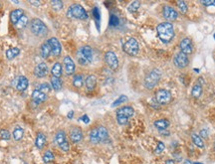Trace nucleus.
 <instances>
[{
  "label": "nucleus",
  "mask_w": 215,
  "mask_h": 164,
  "mask_svg": "<svg viewBox=\"0 0 215 164\" xmlns=\"http://www.w3.org/2000/svg\"><path fill=\"white\" fill-rule=\"evenodd\" d=\"M157 33L159 37V39L163 43H168L172 40L174 37V29L171 23L168 22H163L160 23L157 27Z\"/></svg>",
  "instance_id": "f257e3e1"
},
{
  "label": "nucleus",
  "mask_w": 215,
  "mask_h": 164,
  "mask_svg": "<svg viewBox=\"0 0 215 164\" xmlns=\"http://www.w3.org/2000/svg\"><path fill=\"white\" fill-rule=\"evenodd\" d=\"M77 61L81 66H87L93 61V50L90 46H82L76 54Z\"/></svg>",
  "instance_id": "f03ea898"
},
{
  "label": "nucleus",
  "mask_w": 215,
  "mask_h": 164,
  "mask_svg": "<svg viewBox=\"0 0 215 164\" xmlns=\"http://www.w3.org/2000/svg\"><path fill=\"white\" fill-rule=\"evenodd\" d=\"M30 28L31 32L37 37L43 38L48 34V28L45 25V23L42 20L38 18H34L32 19L30 22Z\"/></svg>",
  "instance_id": "7ed1b4c3"
},
{
  "label": "nucleus",
  "mask_w": 215,
  "mask_h": 164,
  "mask_svg": "<svg viewBox=\"0 0 215 164\" xmlns=\"http://www.w3.org/2000/svg\"><path fill=\"white\" fill-rule=\"evenodd\" d=\"M67 16L70 18H75L79 20H86L88 18L87 11L84 9L83 6L79 4H74L70 6L67 11Z\"/></svg>",
  "instance_id": "20e7f679"
},
{
  "label": "nucleus",
  "mask_w": 215,
  "mask_h": 164,
  "mask_svg": "<svg viewBox=\"0 0 215 164\" xmlns=\"http://www.w3.org/2000/svg\"><path fill=\"white\" fill-rule=\"evenodd\" d=\"M161 78V72L158 69H153L144 78V87L148 90H152L158 84Z\"/></svg>",
  "instance_id": "39448f33"
},
{
  "label": "nucleus",
  "mask_w": 215,
  "mask_h": 164,
  "mask_svg": "<svg viewBox=\"0 0 215 164\" xmlns=\"http://www.w3.org/2000/svg\"><path fill=\"white\" fill-rule=\"evenodd\" d=\"M123 51L125 53H127L130 56H137L138 51H139V45L138 42L137 41V39L134 38H128V39L123 44Z\"/></svg>",
  "instance_id": "423d86ee"
},
{
  "label": "nucleus",
  "mask_w": 215,
  "mask_h": 164,
  "mask_svg": "<svg viewBox=\"0 0 215 164\" xmlns=\"http://www.w3.org/2000/svg\"><path fill=\"white\" fill-rule=\"evenodd\" d=\"M155 101L160 106L168 105L171 102V94L168 90H159L155 94Z\"/></svg>",
  "instance_id": "0eeeda50"
},
{
  "label": "nucleus",
  "mask_w": 215,
  "mask_h": 164,
  "mask_svg": "<svg viewBox=\"0 0 215 164\" xmlns=\"http://www.w3.org/2000/svg\"><path fill=\"white\" fill-rule=\"evenodd\" d=\"M105 61H106L107 65L109 66V68L112 71H116V70H118V68H119V60H118L117 55L112 51H109V52L106 53Z\"/></svg>",
  "instance_id": "6e6552de"
},
{
  "label": "nucleus",
  "mask_w": 215,
  "mask_h": 164,
  "mask_svg": "<svg viewBox=\"0 0 215 164\" xmlns=\"http://www.w3.org/2000/svg\"><path fill=\"white\" fill-rule=\"evenodd\" d=\"M28 85H29L28 79L24 76L16 77V78L12 81V86L19 92H24L27 87H28Z\"/></svg>",
  "instance_id": "1a4fd4ad"
},
{
  "label": "nucleus",
  "mask_w": 215,
  "mask_h": 164,
  "mask_svg": "<svg viewBox=\"0 0 215 164\" xmlns=\"http://www.w3.org/2000/svg\"><path fill=\"white\" fill-rule=\"evenodd\" d=\"M173 63H174V65L176 66L177 68L183 69V68H186L187 66H188V64H189V60H188L187 55L179 52V53H177L175 56H174Z\"/></svg>",
  "instance_id": "9d476101"
},
{
  "label": "nucleus",
  "mask_w": 215,
  "mask_h": 164,
  "mask_svg": "<svg viewBox=\"0 0 215 164\" xmlns=\"http://www.w3.org/2000/svg\"><path fill=\"white\" fill-rule=\"evenodd\" d=\"M180 52L185 55H190L193 52V43L189 38H183L179 43Z\"/></svg>",
  "instance_id": "9b49d317"
},
{
  "label": "nucleus",
  "mask_w": 215,
  "mask_h": 164,
  "mask_svg": "<svg viewBox=\"0 0 215 164\" xmlns=\"http://www.w3.org/2000/svg\"><path fill=\"white\" fill-rule=\"evenodd\" d=\"M48 41H49L50 45H51L52 55L54 57H59L61 55V53H62V46H61L60 42H59L58 39H57V38H55V37L50 38Z\"/></svg>",
  "instance_id": "f8f14e48"
},
{
  "label": "nucleus",
  "mask_w": 215,
  "mask_h": 164,
  "mask_svg": "<svg viewBox=\"0 0 215 164\" xmlns=\"http://www.w3.org/2000/svg\"><path fill=\"white\" fill-rule=\"evenodd\" d=\"M162 14H163V17L168 21H174L178 17V14H177L176 10L171 6H164L162 10Z\"/></svg>",
  "instance_id": "ddd939ff"
},
{
  "label": "nucleus",
  "mask_w": 215,
  "mask_h": 164,
  "mask_svg": "<svg viewBox=\"0 0 215 164\" xmlns=\"http://www.w3.org/2000/svg\"><path fill=\"white\" fill-rule=\"evenodd\" d=\"M64 63V68H65V72L67 75L71 76L75 73V70H76V66H75V63L73 61V59L71 57H65L63 60Z\"/></svg>",
  "instance_id": "4468645a"
},
{
  "label": "nucleus",
  "mask_w": 215,
  "mask_h": 164,
  "mask_svg": "<svg viewBox=\"0 0 215 164\" xmlns=\"http://www.w3.org/2000/svg\"><path fill=\"white\" fill-rule=\"evenodd\" d=\"M49 73V70H48V66L46 63H40L35 67L34 69V75L37 78H44Z\"/></svg>",
  "instance_id": "2eb2a0df"
},
{
  "label": "nucleus",
  "mask_w": 215,
  "mask_h": 164,
  "mask_svg": "<svg viewBox=\"0 0 215 164\" xmlns=\"http://www.w3.org/2000/svg\"><path fill=\"white\" fill-rule=\"evenodd\" d=\"M70 139L74 143H78L83 139V131L80 127H73L70 131Z\"/></svg>",
  "instance_id": "dca6fc26"
},
{
  "label": "nucleus",
  "mask_w": 215,
  "mask_h": 164,
  "mask_svg": "<svg viewBox=\"0 0 215 164\" xmlns=\"http://www.w3.org/2000/svg\"><path fill=\"white\" fill-rule=\"evenodd\" d=\"M31 98H32V101H33L35 103H37V105H39V103H42V102H46V100H47V95L43 94V92H41L39 90L36 89V90L33 91V92H32Z\"/></svg>",
  "instance_id": "f3484780"
},
{
  "label": "nucleus",
  "mask_w": 215,
  "mask_h": 164,
  "mask_svg": "<svg viewBox=\"0 0 215 164\" xmlns=\"http://www.w3.org/2000/svg\"><path fill=\"white\" fill-rule=\"evenodd\" d=\"M40 54H41V57L43 59H47L49 58L50 55H52V49H51V45L49 41H45L44 43L42 44L41 47H40Z\"/></svg>",
  "instance_id": "a211bd4d"
},
{
  "label": "nucleus",
  "mask_w": 215,
  "mask_h": 164,
  "mask_svg": "<svg viewBox=\"0 0 215 164\" xmlns=\"http://www.w3.org/2000/svg\"><path fill=\"white\" fill-rule=\"evenodd\" d=\"M133 114H134V109L132 107H128V106L122 107L117 111V116H122L128 118L132 117Z\"/></svg>",
  "instance_id": "6ab92c4d"
},
{
  "label": "nucleus",
  "mask_w": 215,
  "mask_h": 164,
  "mask_svg": "<svg viewBox=\"0 0 215 164\" xmlns=\"http://www.w3.org/2000/svg\"><path fill=\"white\" fill-rule=\"evenodd\" d=\"M85 85L88 91H93L97 86V78L94 75H89L85 79Z\"/></svg>",
  "instance_id": "aec40b11"
},
{
  "label": "nucleus",
  "mask_w": 215,
  "mask_h": 164,
  "mask_svg": "<svg viewBox=\"0 0 215 164\" xmlns=\"http://www.w3.org/2000/svg\"><path fill=\"white\" fill-rule=\"evenodd\" d=\"M23 15H24V12L22 9H15L11 11V13H10V20H11L12 24L13 25L17 24V22L20 20V18L22 17Z\"/></svg>",
  "instance_id": "412c9836"
},
{
  "label": "nucleus",
  "mask_w": 215,
  "mask_h": 164,
  "mask_svg": "<svg viewBox=\"0 0 215 164\" xmlns=\"http://www.w3.org/2000/svg\"><path fill=\"white\" fill-rule=\"evenodd\" d=\"M47 141V138L44 133L42 132H39L37 133V136H36V140H35V145L38 149H42L43 147H44L45 143Z\"/></svg>",
  "instance_id": "4be33fe9"
},
{
  "label": "nucleus",
  "mask_w": 215,
  "mask_h": 164,
  "mask_svg": "<svg viewBox=\"0 0 215 164\" xmlns=\"http://www.w3.org/2000/svg\"><path fill=\"white\" fill-rule=\"evenodd\" d=\"M51 74H52V77H55V78L60 79V77L63 74V69H62L61 63L57 62V63H55L53 65V67L51 69Z\"/></svg>",
  "instance_id": "5701e85b"
},
{
  "label": "nucleus",
  "mask_w": 215,
  "mask_h": 164,
  "mask_svg": "<svg viewBox=\"0 0 215 164\" xmlns=\"http://www.w3.org/2000/svg\"><path fill=\"white\" fill-rule=\"evenodd\" d=\"M153 124H154V127L160 131V130H166V129H168V127H169V124H170V122H168V119L163 118V119L155 120Z\"/></svg>",
  "instance_id": "b1692460"
},
{
  "label": "nucleus",
  "mask_w": 215,
  "mask_h": 164,
  "mask_svg": "<svg viewBox=\"0 0 215 164\" xmlns=\"http://www.w3.org/2000/svg\"><path fill=\"white\" fill-rule=\"evenodd\" d=\"M97 129H98L100 142H105L108 138H109V131H108V129L105 127L100 125L99 127H97Z\"/></svg>",
  "instance_id": "393cba45"
},
{
  "label": "nucleus",
  "mask_w": 215,
  "mask_h": 164,
  "mask_svg": "<svg viewBox=\"0 0 215 164\" xmlns=\"http://www.w3.org/2000/svg\"><path fill=\"white\" fill-rule=\"evenodd\" d=\"M23 135H24V129L21 127H19V125H16L14 130H13V132H12V136H13L14 140L20 141L23 138Z\"/></svg>",
  "instance_id": "a878e982"
},
{
  "label": "nucleus",
  "mask_w": 215,
  "mask_h": 164,
  "mask_svg": "<svg viewBox=\"0 0 215 164\" xmlns=\"http://www.w3.org/2000/svg\"><path fill=\"white\" fill-rule=\"evenodd\" d=\"M67 139H66V133L64 130H59L58 132L56 133L55 135V139H54V141H55V143L60 146L62 143H64Z\"/></svg>",
  "instance_id": "bb28decb"
},
{
  "label": "nucleus",
  "mask_w": 215,
  "mask_h": 164,
  "mask_svg": "<svg viewBox=\"0 0 215 164\" xmlns=\"http://www.w3.org/2000/svg\"><path fill=\"white\" fill-rule=\"evenodd\" d=\"M20 54V49L17 47H14V48H10L6 51L5 55H6V58L8 60H13L14 58H16Z\"/></svg>",
  "instance_id": "cd10ccee"
},
{
  "label": "nucleus",
  "mask_w": 215,
  "mask_h": 164,
  "mask_svg": "<svg viewBox=\"0 0 215 164\" xmlns=\"http://www.w3.org/2000/svg\"><path fill=\"white\" fill-rule=\"evenodd\" d=\"M84 84H85V80H84L83 75H76L73 78V86L75 87L80 89V87H83Z\"/></svg>",
  "instance_id": "c85d7f7f"
},
{
  "label": "nucleus",
  "mask_w": 215,
  "mask_h": 164,
  "mask_svg": "<svg viewBox=\"0 0 215 164\" xmlns=\"http://www.w3.org/2000/svg\"><path fill=\"white\" fill-rule=\"evenodd\" d=\"M201 95H202V86L199 84H196L193 86L191 90V96L194 98H198L201 97Z\"/></svg>",
  "instance_id": "c756f323"
},
{
  "label": "nucleus",
  "mask_w": 215,
  "mask_h": 164,
  "mask_svg": "<svg viewBox=\"0 0 215 164\" xmlns=\"http://www.w3.org/2000/svg\"><path fill=\"white\" fill-rule=\"evenodd\" d=\"M51 87L54 91H60L62 89V82L59 78L52 77L51 78Z\"/></svg>",
  "instance_id": "7c9ffc66"
},
{
  "label": "nucleus",
  "mask_w": 215,
  "mask_h": 164,
  "mask_svg": "<svg viewBox=\"0 0 215 164\" xmlns=\"http://www.w3.org/2000/svg\"><path fill=\"white\" fill-rule=\"evenodd\" d=\"M191 139L193 141V143H194L197 147H199V148H203V147H204V142H203L202 138L198 134L192 133L191 134Z\"/></svg>",
  "instance_id": "2f4dec72"
},
{
  "label": "nucleus",
  "mask_w": 215,
  "mask_h": 164,
  "mask_svg": "<svg viewBox=\"0 0 215 164\" xmlns=\"http://www.w3.org/2000/svg\"><path fill=\"white\" fill-rule=\"evenodd\" d=\"M90 140L92 143L94 144H97V143H100V138H99V133H98V129L96 128H93L92 130H91L90 132Z\"/></svg>",
  "instance_id": "473e14b6"
},
{
  "label": "nucleus",
  "mask_w": 215,
  "mask_h": 164,
  "mask_svg": "<svg viewBox=\"0 0 215 164\" xmlns=\"http://www.w3.org/2000/svg\"><path fill=\"white\" fill-rule=\"evenodd\" d=\"M27 25H28V17H27L26 15H23L15 26L17 27L18 29H23V28H25Z\"/></svg>",
  "instance_id": "72a5a7b5"
},
{
  "label": "nucleus",
  "mask_w": 215,
  "mask_h": 164,
  "mask_svg": "<svg viewBox=\"0 0 215 164\" xmlns=\"http://www.w3.org/2000/svg\"><path fill=\"white\" fill-rule=\"evenodd\" d=\"M50 4H51L52 9H54L55 11H60L64 7V3L60 1V0H53V1L50 2Z\"/></svg>",
  "instance_id": "f704fd0d"
},
{
  "label": "nucleus",
  "mask_w": 215,
  "mask_h": 164,
  "mask_svg": "<svg viewBox=\"0 0 215 164\" xmlns=\"http://www.w3.org/2000/svg\"><path fill=\"white\" fill-rule=\"evenodd\" d=\"M37 90H39L41 92H43V94L47 95V94H49V92H51V86L49 84H47V83H43V84L38 86Z\"/></svg>",
  "instance_id": "c9c22d12"
},
{
  "label": "nucleus",
  "mask_w": 215,
  "mask_h": 164,
  "mask_svg": "<svg viewBox=\"0 0 215 164\" xmlns=\"http://www.w3.org/2000/svg\"><path fill=\"white\" fill-rule=\"evenodd\" d=\"M139 6H141V2H139V1H132L130 5H128V12L134 13V12H137V11L138 10Z\"/></svg>",
  "instance_id": "e433bc0d"
},
{
  "label": "nucleus",
  "mask_w": 215,
  "mask_h": 164,
  "mask_svg": "<svg viewBox=\"0 0 215 164\" xmlns=\"http://www.w3.org/2000/svg\"><path fill=\"white\" fill-rule=\"evenodd\" d=\"M177 7H178L181 14L184 15V14L187 13L188 6H187V3L185 1H178V2H177Z\"/></svg>",
  "instance_id": "4c0bfd02"
},
{
  "label": "nucleus",
  "mask_w": 215,
  "mask_h": 164,
  "mask_svg": "<svg viewBox=\"0 0 215 164\" xmlns=\"http://www.w3.org/2000/svg\"><path fill=\"white\" fill-rule=\"evenodd\" d=\"M43 160H44L45 163H49L51 161L54 160V154L52 153L51 150H47L44 153V156H43Z\"/></svg>",
  "instance_id": "58836bf2"
},
{
  "label": "nucleus",
  "mask_w": 215,
  "mask_h": 164,
  "mask_svg": "<svg viewBox=\"0 0 215 164\" xmlns=\"http://www.w3.org/2000/svg\"><path fill=\"white\" fill-rule=\"evenodd\" d=\"M127 101H128V97H127V96H125V95H122L119 98H118V100H116V101L114 102V103H112V107H118V106H120L121 103L126 102Z\"/></svg>",
  "instance_id": "ea45409f"
},
{
  "label": "nucleus",
  "mask_w": 215,
  "mask_h": 164,
  "mask_svg": "<svg viewBox=\"0 0 215 164\" xmlns=\"http://www.w3.org/2000/svg\"><path fill=\"white\" fill-rule=\"evenodd\" d=\"M0 137L3 140H9L11 138V134H10L9 130L7 129H1L0 130Z\"/></svg>",
  "instance_id": "a19ab883"
},
{
  "label": "nucleus",
  "mask_w": 215,
  "mask_h": 164,
  "mask_svg": "<svg viewBox=\"0 0 215 164\" xmlns=\"http://www.w3.org/2000/svg\"><path fill=\"white\" fill-rule=\"evenodd\" d=\"M164 148H165L164 143H163V142H160V141H159L158 143L157 148L154 149V153H155V154H160V153L163 152Z\"/></svg>",
  "instance_id": "79ce46f5"
},
{
  "label": "nucleus",
  "mask_w": 215,
  "mask_h": 164,
  "mask_svg": "<svg viewBox=\"0 0 215 164\" xmlns=\"http://www.w3.org/2000/svg\"><path fill=\"white\" fill-rule=\"evenodd\" d=\"M128 119L130 118H128L126 117H122V116H117V122L118 123H119L120 125H126L128 122Z\"/></svg>",
  "instance_id": "37998d69"
},
{
  "label": "nucleus",
  "mask_w": 215,
  "mask_h": 164,
  "mask_svg": "<svg viewBox=\"0 0 215 164\" xmlns=\"http://www.w3.org/2000/svg\"><path fill=\"white\" fill-rule=\"evenodd\" d=\"M120 23V19L118 18V16L116 15H112L110 17V25L111 26H117Z\"/></svg>",
  "instance_id": "c03bdc74"
},
{
  "label": "nucleus",
  "mask_w": 215,
  "mask_h": 164,
  "mask_svg": "<svg viewBox=\"0 0 215 164\" xmlns=\"http://www.w3.org/2000/svg\"><path fill=\"white\" fill-rule=\"evenodd\" d=\"M59 147H60V148L63 150V151H65V152H68L69 151V149H70V145H69V142L66 140L65 142H64V143H62L60 146H59Z\"/></svg>",
  "instance_id": "a18cd8bd"
},
{
  "label": "nucleus",
  "mask_w": 215,
  "mask_h": 164,
  "mask_svg": "<svg viewBox=\"0 0 215 164\" xmlns=\"http://www.w3.org/2000/svg\"><path fill=\"white\" fill-rule=\"evenodd\" d=\"M93 14H94V17L98 20V22L100 21V11H99V9L97 8V7H95L94 8V10H93Z\"/></svg>",
  "instance_id": "49530a36"
},
{
  "label": "nucleus",
  "mask_w": 215,
  "mask_h": 164,
  "mask_svg": "<svg viewBox=\"0 0 215 164\" xmlns=\"http://www.w3.org/2000/svg\"><path fill=\"white\" fill-rule=\"evenodd\" d=\"M201 4L205 5V6H211V5H215L214 0H207V1H200Z\"/></svg>",
  "instance_id": "de8ad7c7"
},
{
  "label": "nucleus",
  "mask_w": 215,
  "mask_h": 164,
  "mask_svg": "<svg viewBox=\"0 0 215 164\" xmlns=\"http://www.w3.org/2000/svg\"><path fill=\"white\" fill-rule=\"evenodd\" d=\"M200 137L202 138H207L208 137V132H207V130L206 129H202V130H200Z\"/></svg>",
  "instance_id": "09e8293b"
},
{
  "label": "nucleus",
  "mask_w": 215,
  "mask_h": 164,
  "mask_svg": "<svg viewBox=\"0 0 215 164\" xmlns=\"http://www.w3.org/2000/svg\"><path fill=\"white\" fill-rule=\"evenodd\" d=\"M81 120H83V122H84L85 123H89V122H90V118L88 117V116H84V117H81Z\"/></svg>",
  "instance_id": "8fccbe9b"
},
{
  "label": "nucleus",
  "mask_w": 215,
  "mask_h": 164,
  "mask_svg": "<svg viewBox=\"0 0 215 164\" xmlns=\"http://www.w3.org/2000/svg\"><path fill=\"white\" fill-rule=\"evenodd\" d=\"M165 164H175V162L172 159H169V160H166L165 161Z\"/></svg>",
  "instance_id": "3c124183"
},
{
  "label": "nucleus",
  "mask_w": 215,
  "mask_h": 164,
  "mask_svg": "<svg viewBox=\"0 0 215 164\" xmlns=\"http://www.w3.org/2000/svg\"><path fill=\"white\" fill-rule=\"evenodd\" d=\"M73 116H74V112H73V111H71V112H70L68 113V118H72V117H73Z\"/></svg>",
  "instance_id": "603ef678"
},
{
  "label": "nucleus",
  "mask_w": 215,
  "mask_h": 164,
  "mask_svg": "<svg viewBox=\"0 0 215 164\" xmlns=\"http://www.w3.org/2000/svg\"><path fill=\"white\" fill-rule=\"evenodd\" d=\"M184 164H193V163H192L191 161H189V160H185V161H184Z\"/></svg>",
  "instance_id": "864d4df0"
}]
</instances>
